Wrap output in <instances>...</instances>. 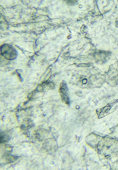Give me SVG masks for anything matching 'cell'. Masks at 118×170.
<instances>
[{"instance_id":"cell-1","label":"cell","mask_w":118,"mask_h":170,"mask_svg":"<svg viewBox=\"0 0 118 170\" xmlns=\"http://www.w3.org/2000/svg\"><path fill=\"white\" fill-rule=\"evenodd\" d=\"M1 53L4 58L9 60L15 59L18 53L16 49L12 45L4 44L1 47Z\"/></svg>"},{"instance_id":"cell-2","label":"cell","mask_w":118,"mask_h":170,"mask_svg":"<svg viewBox=\"0 0 118 170\" xmlns=\"http://www.w3.org/2000/svg\"><path fill=\"white\" fill-rule=\"evenodd\" d=\"M59 91V92L62 100L64 102L67 103H68V96L67 88L64 83L62 84L60 87Z\"/></svg>"}]
</instances>
